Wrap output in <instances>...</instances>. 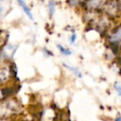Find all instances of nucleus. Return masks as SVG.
Instances as JSON below:
<instances>
[{
	"label": "nucleus",
	"instance_id": "4",
	"mask_svg": "<svg viewBox=\"0 0 121 121\" xmlns=\"http://www.w3.org/2000/svg\"><path fill=\"white\" fill-rule=\"evenodd\" d=\"M56 9V4L54 2V0H51L48 4V12H49V16L50 17H52L54 13H55Z\"/></svg>",
	"mask_w": 121,
	"mask_h": 121
},
{
	"label": "nucleus",
	"instance_id": "10",
	"mask_svg": "<svg viewBox=\"0 0 121 121\" xmlns=\"http://www.w3.org/2000/svg\"><path fill=\"white\" fill-rule=\"evenodd\" d=\"M115 121H121V117H120V116H119V117H118V118H116Z\"/></svg>",
	"mask_w": 121,
	"mask_h": 121
},
{
	"label": "nucleus",
	"instance_id": "6",
	"mask_svg": "<svg viewBox=\"0 0 121 121\" xmlns=\"http://www.w3.org/2000/svg\"><path fill=\"white\" fill-rule=\"evenodd\" d=\"M86 0H68L67 3L71 7H78L80 5H83Z\"/></svg>",
	"mask_w": 121,
	"mask_h": 121
},
{
	"label": "nucleus",
	"instance_id": "2",
	"mask_svg": "<svg viewBox=\"0 0 121 121\" xmlns=\"http://www.w3.org/2000/svg\"><path fill=\"white\" fill-rule=\"evenodd\" d=\"M109 40L110 44H115L117 45L121 41V26L115 29L114 32L109 36Z\"/></svg>",
	"mask_w": 121,
	"mask_h": 121
},
{
	"label": "nucleus",
	"instance_id": "7",
	"mask_svg": "<svg viewBox=\"0 0 121 121\" xmlns=\"http://www.w3.org/2000/svg\"><path fill=\"white\" fill-rule=\"evenodd\" d=\"M56 47H57V48H58V50L60 51V53L64 56H70L72 53V52H71V50H69L68 48H65V47H62L61 45H57Z\"/></svg>",
	"mask_w": 121,
	"mask_h": 121
},
{
	"label": "nucleus",
	"instance_id": "1",
	"mask_svg": "<svg viewBox=\"0 0 121 121\" xmlns=\"http://www.w3.org/2000/svg\"><path fill=\"white\" fill-rule=\"evenodd\" d=\"M106 0H86L83 4V7L87 11L98 10L105 4Z\"/></svg>",
	"mask_w": 121,
	"mask_h": 121
},
{
	"label": "nucleus",
	"instance_id": "9",
	"mask_svg": "<svg viewBox=\"0 0 121 121\" xmlns=\"http://www.w3.org/2000/svg\"><path fill=\"white\" fill-rule=\"evenodd\" d=\"M76 40V35L75 33H73L72 35L71 36V37H70V43H71V44H75Z\"/></svg>",
	"mask_w": 121,
	"mask_h": 121
},
{
	"label": "nucleus",
	"instance_id": "8",
	"mask_svg": "<svg viewBox=\"0 0 121 121\" xmlns=\"http://www.w3.org/2000/svg\"><path fill=\"white\" fill-rule=\"evenodd\" d=\"M114 89H115V91L118 92L119 95L121 96V86H119L118 83H115V84L114 85Z\"/></svg>",
	"mask_w": 121,
	"mask_h": 121
},
{
	"label": "nucleus",
	"instance_id": "5",
	"mask_svg": "<svg viewBox=\"0 0 121 121\" xmlns=\"http://www.w3.org/2000/svg\"><path fill=\"white\" fill-rule=\"evenodd\" d=\"M63 66H64L66 68H67L69 71H71V72L74 73V74L76 75L77 77H80V78L82 77V74H81V71H80L78 69H76V68H75V67H72V66H68V65H66V64H63Z\"/></svg>",
	"mask_w": 121,
	"mask_h": 121
},
{
	"label": "nucleus",
	"instance_id": "3",
	"mask_svg": "<svg viewBox=\"0 0 121 121\" xmlns=\"http://www.w3.org/2000/svg\"><path fill=\"white\" fill-rule=\"evenodd\" d=\"M17 3H18L19 6L22 8V10H23V12L26 13V15L29 17V19H31V20H33V19H34L33 15H32V13H31L30 9L27 7V5L26 4V3L24 2L23 0H17Z\"/></svg>",
	"mask_w": 121,
	"mask_h": 121
}]
</instances>
